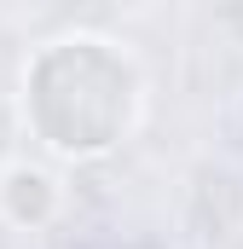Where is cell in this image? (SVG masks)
Masks as SVG:
<instances>
[{"instance_id": "2", "label": "cell", "mask_w": 243, "mask_h": 249, "mask_svg": "<svg viewBox=\"0 0 243 249\" xmlns=\"http://www.w3.org/2000/svg\"><path fill=\"white\" fill-rule=\"evenodd\" d=\"M6 214L12 220H29V226H41L47 214H52V203H58V186H52V174H41V168H12L6 174Z\"/></svg>"}, {"instance_id": "1", "label": "cell", "mask_w": 243, "mask_h": 249, "mask_svg": "<svg viewBox=\"0 0 243 249\" xmlns=\"http://www.w3.org/2000/svg\"><path fill=\"white\" fill-rule=\"evenodd\" d=\"M23 116L52 151L99 157L139 116V75L110 41H52L23 75Z\"/></svg>"}]
</instances>
